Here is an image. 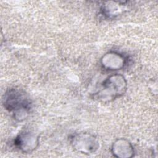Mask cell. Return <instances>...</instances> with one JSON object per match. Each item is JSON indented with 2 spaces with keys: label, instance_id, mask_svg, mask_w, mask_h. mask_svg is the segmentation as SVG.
Returning a JSON list of instances; mask_svg holds the SVG:
<instances>
[{
  "label": "cell",
  "instance_id": "3",
  "mask_svg": "<svg viewBox=\"0 0 158 158\" xmlns=\"http://www.w3.org/2000/svg\"><path fill=\"white\" fill-rule=\"evenodd\" d=\"M70 142L75 150L86 155L94 154L99 146V141L95 136L88 133H80L73 135Z\"/></svg>",
  "mask_w": 158,
  "mask_h": 158
},
{
  "label": "cell",
  "instance_id": "7",
  "mask_svg": "<svg viewBox=\"0 0 158 158\" xmlns=\"http://www.w3.org/2000/svg\"><path fill=\"white\" fill-rule=\"evenodd\" d=\"M120 2H106L102 5L101 12L107 19L115 18L127 10V5Z\"/></svg>",
  "mask_w": 158,
  "mask_h": 158
},
{
  "label": "cell",
  "instance_id": "2",
  "mask_svg": "<svg viewBox=\"0 0 158 158\" xmlns=\"http://www.w3.org/2000/svg\"><path fill=\"white\" fill-rule=\"evenodd\" d=\"M127 89V83L125 77L115 73L109 76L103 81L95 95L96 98L102 102H110L122 96Z\"/></svg>",
  "mask_w": 158,
  "mask_h": 158
},
{
  "label": "cell",
  "instance_id": "4",
  "mask_svg": "<svg viewBox=\"0 0 158 158\" xmlns=\"http://www.w3.org/2000/svg\"><path fill=\"white\" fill-rule=\"evenodd\" d=\"M39 136L34 132L25 130L20 132L14 139V146L21 152L29 154L39 145Z\"/></svg>",
  "mask_w": 158,
  "mask_h": 158
},
{
  "label": "cell",
  "instance_id": "1",
  "mask_svg": "<svg viewBox=\"0 0 158 158\" xmlns=\"http://www.w3.org/2000/svg\"><path fill=\"white\" fill-rule=\"evenodd\" d=\"M2 105L11 113L14 118L22 121L27 117L31 107V102L27 94L22 89L11 88L4 94Z\"/></svg>",
  "mask_w": 158,
  "mask_h": 158
},
{
  "label": "cell",
  "instance_id": "6",
  "mask_svg": "<svg viewBox=\"0 0 158 158\" xmlns=\"http://www.w3.org/2000/svg\"><path fill=\"white\" fill-rule=\"evenodd\" d=\"M111 152L115 157L131 158L135 155V149L130 142L124 138H120L112 143Z\"/></svg>",
  "mask_w": 158,
  "mask_h": 158
},
{
  "label": "cell",
  "instance_id": "5",
  "mask_svg": "<svg viewBox=\"0 0 158 158\" xmlns=\"http://www.w3.org/2000/svg\"><path fill=\"white\" fill-rule=\"evenodd\" d=\"M127 58L123 54L117 51H109L101 59L102 67L107 70H117L124 68L127 64Z\"/></svg>",
  "mask_w": 158,
  "mask_h": 158
}]
</instances>
